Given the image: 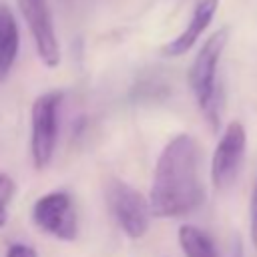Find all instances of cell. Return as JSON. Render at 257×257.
Returning <instances> with one entry per match:
<instances>
[{
	"label": "cell",
	"mask_w": 257,
	"mask_h": 257,
	"mask_svg": "<svg viewBox=\"0 0 257 257\" xmlns=\"http://www.w3.org/2000/svg\"><path fill=\"white\" fill-rule=\"evenodd\" d=\"M247 149V133L239 120H233L225 126L213 157H211V181L215 189L225 191L237 179L243 157Z\"/></svg>",
	"instance_id": "cell-6"
},
{
	"label": "cell",
	"mask_w": 257,
	"mask_h": 257,
	"mask_svg": "<svg viewBox=\"0 0 257 257\" xmlns=\"http://www.w3.org/2000/svg\"><path fill=\"white\" fill-rule=\"evenodd\" d=\"M20 14L32 34L38 58L44 66L54 68L60 62V44L48 0H16Z\"/></svg>",
	"instance_id": "cell-7"
},
{
	"label": "cell",
	"mask_w": 257,
	"mask_h": 257,
	"mask_svg": "<svg viewBox=\"0 0 257 257\" xmlns=\"http://www.w3.org/2000/svg\"><path fill=\"white\" fill-rule=\"evenodd\" d=\"M106 203L116 219L118 227L131 237V239H141L147 229L149 221L153 215L151 201H147L141 191H137L133 185L124 183L118 177H110L106 183Z\"/></svg>",
	"instance_id": "cell-4"
},
{
	"label": "cell",
	"mask_w": 257,
	"mask_h": 257,
	"mask_svg": "<svg viewBox=\"0 0 257 257\" xmlns=\"http://www.w3.org/2000/svg\"><path fill=\"white\" fill-rule=\"evenodd\" d=\"M4 257H38L36 249L30 247V245H24V243H12L8 245Z\"/></svg>",
	"instance_id": "cell-13"
},
{
	"label": "cell",
	"mask_w": 257,
	"mask_h": 257,
	"mask_svg": "<svg viewBox=\"0 0 257 257\" xmlns=\"http://www.w3.org/2000/svg\"><path fill=\"white\" fill-rule=\"evenodd\" d=\"M229 40V28H219L213 32L203 46L199 48L191 68H189V86L191 92L203 110V114L211 120V124H219V96H217V68L221 54Z\"/></svg>",
	"instance_id": "cell-2"
},
{
	"label": "cell",
	"mask_w": 257,
	"mask_h": 257,
	"mask_svg": "<svg viewBox=\"0 0 257 257\" xmlns=\"http://www.w3.org/2000/svg\"><path fill=\"white\" fill-rule=\"evenodd\" d=\"M62 92L50 90L40 94L30 110V155L36 169L50 165L58 139V110Z\"/></svg>",
	"instance_id": "cell-3"
},
{
	"label": "cell",
	"mask_w": 257,
	"mask_h": 257,
	"mask_svg": "<svg viewBox=\"0 0 257 257\" xmlns=\"http://www.w3.org/2000/svg\"><path fill=\"white\" fill-rule=\"evenodd\" d=\"M217 6H219V0H195L193 14H191L187 26L183 28L181 34H177L173 40H169L161 48V52L165 56H181V54L189 52L193 48V44L199 40V36L211 24V20L217 12Z\"/></svg>",
	"instance_id": "cell-8"
},
{
	"label": "cell",
	"mask_w": 257,
	"mask_h": 257,
	"mask_svg": "<svg viewBox=\"0 0 257 257\" xmlns=\"http://www.w3.org/2000/svg\"><path fill=\"white\" fill-rule=\"evenodd\" d=\"M32 221L42 233L58 241H74L78 235L76 209L66 191H52L36 199L32 205Z\"/></svg>",
	"instance_id": "cell-5"
},
{
	"label": "cell",
	"mask_w": 257,
	"mask_h": 257,
	"mask_svg": "<svg viewBox=\"0 0 257 257\" xmlns=\"http://www.w3.org/2000/svg\"><path fill=\"white\" fill-rule=\"evenodd\" d=\"M149 201L153 215L163 219L189 215L203 205L201 147L195 137L181 133L163 147L153 171Z\"/></svg>",
	"instance_id": "cell-1"
},
{
	"label": "cell",
	"mask_w": 257,
	"mask_h": 257,
	"mask_svg": "<svg viewBox=\"0 0 257 257\" xmlns=\"http://www.w3.org/2000/svg\"><path fill=\"white\" fill-rule=\"evenodd\" d=\"M14 195V183L8 175H2L0 173V229L6 225L8 221V203Z\"/></svg>",
	"instance_id": "cell-11"
},
{
	"label": "cell",
	"mask_w": 257,
	"mask_h": 257,
	"mask_svg": "<svg viewBox=\"0 0 257 257\" xmlns=\"http://www.w3.org/2000/svg\"><path fill=\"white\" fill-rule=\"evenodd\" d=\"M249 225H251V243L253 249L257 251V181L253 185V193L249 201Z\"/></svg>",
	"instance_id": "cell-12"
},
{
	"label": "cell",
	"mask_w": 257,
	"mask_h": 257,
	"mask_svg": "<svg viewBox=\"0 0 257 257\" xmlns=\"http://www.w3.org/2000/svg\"><path fill=\"white\" fill-rule=\"evenodd\" d=\"M20 32L12 10L6 4H0V78H4L18 54Z\"/></svg>",
	"instance_id": "cell-9"
},
{
	"label": "cell",
	"mask_w": 257,
	"mask_h": 257,
	"mask_svg": "<svg viewBox=\"0 0 257 257\" xmlns=\"http://www.w3.org/2000/svg\"><path fill=\"white\" fill-rule=\"evenodd\" d=\"M179 245L185 257H219L213 239L195 225L179 227Z\"/></svg>",
	"instance_id": "cell-10"
}]
</instances>
